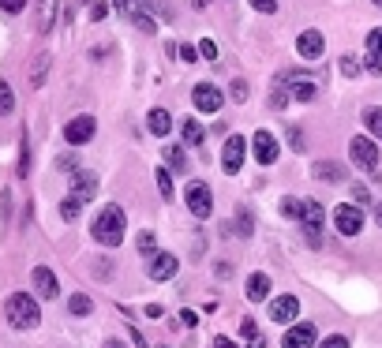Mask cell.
Instances as JSON below:
<instances>
[{"instance_id":"52a82bcc","label":"cell","mask_w":382,"mask_h":348,"mask_svg":"<svg viewBox=\"0 0 382 348\" xmlns=\"http://www.w3.org/2000/svg\"><path fill=\"white\" fill-rule=\"evenodd\" d=\"M300 221H303V232H308V244L319 247V244H322V206L315 202V199H303Z\"/></svg>"},{"instance_id":"d6a6232c","label":"cell","mask_w":382,"mask_h":348,"mask_svg":"<svg viewBox=\"0 0 382 348\" xmlns=\"http://www.w3.org/2000/svg\"><path fill=\"white\" fill-rule=\"evenodd\" d=\"M199 57H203V60H217V46H214L210 38H203V41H199Z\"/></svg>"},{"instance_id":"8992f818","label":"cell","mask_w":382,"mask_h":348,"mask_svg":"<svg viewBox=\"0 0 382 348\" xmlns=\"http://www.w3.org/2000/svg\"><path fill=\"white\" fill-rule=\"evenodd\" d=\"M94 132H97V124H94V116H75V120H68L64 124V143L68 146H83V143H90L94 139Z\"/></svg>"},{"instance_id":"c3c4849f","label":"cell","mask_w":382,"mask_h":348,"mask_svg":"<svg viewBox=\"0 0 382 348\" xmlns=\"http://www.w3.org/2000/svg\"><path fill=\"white\" fill-rule=\"evenodd\" d=\"M214 348H236V344L228 341V337H217V341H214Z\"/></svg>"},{"instance_id":"681fc988","label":"cell","mask_w":382,"mask_h":348,"mask_svg":"<svg viewBox=\"0 0 382 348\" xmlns=\"http://www.w3.org/2000/svg\"><path fill=\"white\" fill-rule=\"evenodd\" d=\"M102 348H124V341H116V337H109V341H105Z\"/></svg>"},{"instance_id":"f5cc1de1","label":"cell","mask_w":382,"mask_h":348,"mask_svg":"<svg viewBox=\"0 0 382 348\" xmlns=\"http://www.w3.org/2000/svg\"><path fill=\"white\" fill-rule=\"evenodd\" d=\"M191 4H195V8H206V4H210V0H191Z\"/></svg>"},{"instance_id":"cb8c5ba5","label":"cell","mask_w":382,"mask_h":348,"mask_svg":"<svg viewBox=\"0 0 382 348\" xmlns=\"http://www.w3.org/2000/svg\"><path fill=\"white\" fill-rule=\"evenodd\" d=\"M83 206H86V202H79V199H75V195H68V199L60 202V217H64V221H75Z\"/></svg>"},{"instance_id":"1f68e13d","label":"cell","mask_w":382,"mask_h":348,"mask_svg":"<svg viewBox=\"0 0 382 348\" xmlns=\"http://www.w3.org/2000/svg\"><path fill=\"white\" fill-rule=\"evenodd\" d=\"M337 68H341L345 79H356V75H360V64H356L353 57H341V64H337Z\"/></svg>"},{"instance_id":"5bb4252c","label":"cell","mask_w":382,"mask_h":348,"mask_svg":"<svg viewBox=\"0 0 382 348\" xmlns=\"http://www.w3.org/2000/svg\"><path fill=\"white\" fill-rule=\"evenodd\" d=\"M177 270H180L177 255H169V251H154V255H150V277H154V281L177 277Z\"/></svg>"},{"instance_id":"2e32d148","label":"cell","mask_w":382,"mask_h":348,"mask_svg":"<svg viewBox=\"0 0 382 348\" xmlns=\"http://www.w3.org/2000/svg\"><path fill=\"white\" fill-rule=\"evenodd\" d=\"M285 348H315V326L311 322H296L285 333Z\"/></svg>"},{"instance_id":"7a4b0ae2","label":"cell","mask_w":382,"mask_h":348,"mask_svg":"<svg viewBox=\"0 0 382 348\" xmlns=\"http://www.w3.org/2000/svg\"><path fill=\"white\" fill-rule=\"evenodd\" d=\"M4 314H8V322H12L15 330H34V326L41 322L38 300L30 296V292H12L8 303H4Z\"/></svg>"},{"instance_id":"83f0119b","label":"cell","mask_w":382,"mask_h":348,"mask_svg":"<svg viewBox=\"0 0 382 348\" xmlns=\"http://www.w3.org/2000/svg\"><path fill=\"white\" fill-rule=\"evenodd\" d=\"M281 214L292 217V221H300V214H303V199H285V202H281Z\"/></svg>"},{"instance_id":"30bf717a","label":"cell","mask_w":382,"mask_h":348,"mask_svg":"<svg viewBox=\"0 0 382 348\" xmlns=\"http://www.w3.org/2000/svg\"><path fill=\"white\" fill-rule=\"evenodd\" d=\"M221 102H225V97H221V90H217L214 83H199V86L191 90V105L199 109V113H217V109H221Z\"/></svg>"},{"instance_id":"b9f144b4","label":"cell","mask_w":382,"mask_h":348,"mask_svg":"<svg viewBox=\"0 0 382 348\" xmlns=\"http://www.w3.org/2000/svg\"><path fill=\"white\" fill-rule=\"evenodd\" d=\"M289 143H292V150H303V135H300V127H289Z\"/></svg>"},{"instance_id":"f35d334b","label":"cell","mask_w":382,"mask_h":348,"mask_svg":"<svg viewBox=\"0 0 382 348\" xmlns=\"http://www.w3.org/2000/svg\"><path fill=\"white\" fill-rule=\"evenodd\" d=\"M228 94H233V102H247V83H240V79H236Z\"/></svg>"},{"instance_id":"ab89813d","label":"cell","mask_w":382,"mask_h":348,"mask_svg":"<svg viewBox=\"0 0 382 348\" xmlns=\"http://www.w3.org/2000/svg\"><path fill=\"white\" fill-rule=\"evenodd\" d=\"M367 71L371 75H382V57H378V53H367Z\"/></svg>"},{"instance_id":"4316f807","label":"cell","mask_w":382,"mask_h":348,"mask_svg":"<svg viewBox=\"0 0 382 348\" xmlns=\"http://www.w3.org/2000/svg\"><path fill=\"white\" fill-rule=\"evenodd\" d=\"M12 109H15V94H12V86L0 79V116H8Z\"/></svg>"},{"instance_id":"f546056e","label":"cell","mask_w":382,"mask_h":348,"mask_svg":"<svg viewBox=\"0 0 382 348\" xmlns=\"http://www.w3.org/2000/svg\"><path fill=\"white\" fill-rule=\"evenodd\" d=\"M132 23H135L139 30H146V34H154V30H158V23H154L146 12H132Z\"/></svg>"},{"instance_id":"f907efd6","label":"cell","mask_w":382,"mask_h":348,"mask_svg":"<svg viewBox=\"0 0 382 348\" xmlns=\"http://www.w3.org/2000/svg\"><path fill=\"white\" fill-rule=\"evenodd\" d=\"M247 348H266V341H263V337H251V344Z\"/></svg>"},{"instance_id":"ffe728a7","label":"cell","mask_w":382,"mask_h":348,"mask_svg":"<svg viewBox=\"0 0 382 348\" xmlns=\"http://www.w3.org/2000/svg\"><path fill=\"white\" fill-rule=\"evenodd\" d=\"M180 135H184V143H188V146H203V139H206V132H203L199 120H184V124H180Z\"/></svg>"},{"instance_id":"ac0fdd59","label":"cell","mask_w":382,"mask_h":348,"mask_svg":"<svg viewBox=\"0 0 382 348\" xmlns=\"http://www.w3.org/2000/svg\"><path fill=\"white\" fill-rule=\"evenodd\" d=\"M270 296V277L266 274H251L247 277V300L251 303H263Z\"/></svg>"},{"instance_id":"7dc6e473","label":"cell","mask_w":382,"mask_h":348,"mask_svg":"<svg viewBox=\"0 0 382 348\" xmlns=\"http://www.w3.org/2000/svg\"><path fill=\"white\" fill-rule=\"evenodd\" d=\"M105 12H109L105 4H94V8H90V15H94V19H105Z\"/></svg>"},{"instance_id":"ba28073f","label":"cell","mask_w":382,"mask_h":348,"mask_svg":"<svg viewBox=\"0 0 382 348\" xmlns=\"http://www.w3.org/2000/svg\"><path fill=\"white\" fill-rule=\"evenodd\" d=\"M334 225H337V232H341V236H356L360 228H364V210H360L356 202L337 206V210H334Z\"/></svg>"},{"instance_id":"8fae6325","label":"cell","mask_w":382,"mask_h":348,"mask_svg":"<svg viewBox=\"0 0 382 348\" xmlns=\"http://www.w3.org/2000/svg\"><path fill=\"white\" fill-rule=\"evenodd\" d=\"M244 154H247V143H244L240 135H228V143H225V150H221V165H225L228 176L244 169Z\"/></svg>"},{"instance_id":"d590c367","label":"cell","mask_w":382,"mask_h":348,"mask_svg":"<svg viewBox=\"0 0 382 348\" xmlns=\"http://www.w3.org/2000/svg\"><path fill=\"white\" fill-rule=\"evenodd\" d=\"M139 251L154 255V232H139Z\"/></svg>"},{"instance_id":"e0dca14e","label":"cell","mask_w":382,"mask_h":348,"mask_svg":"<svg viewBox=\"0 0 382 348\" xmlns=\"http://www.w3.org/2000/svg\"><path fill=\"white\" fill-rule=\"evenodd\" d=\"M71 195L79 202H90L94 195H97V176L94 172H75V180H71Z\"/></svg>"},{"instance_id":"3957f363","label":"cell","mask_w":382,"mask_h":348,"mask_svg":"<svg viewBox=\"0 0 382 348\" xmlns=\"http://www.w3.org/2000/svg\"><path fill=\"white\" fill-rule=\"evenodd\" d=\"M278 86H285L289 97H296V102H311L315 90H319V79L308 71H285V75H278Z\"/></svg>"},{"instance_id":"9c48e42d","label":"cell","mask_w":382,"mask_h":348,"mask_svg":"<svg viewBox=\"0 0 382 348\" xmlns=\"http://www.w3.org/2000/svg\"><path fill=\"white\" fill-rule=\"evenodd\" d=\"M251 150H255V161H259V165H274L278 154H281L278 139L270 135V132H263V127L255 132V139H251Z\"/></svg>"},{"instance_id":"bcb514c9","label":"cell","mask_w":382,"mask_h":348,"mask_svg":"<svg viewBox=\"0 0 382 348\" xmlns=\"http://www.w3.org/2000/svg\"><path fill=\"white\" fill-rule=\"evenodd\" d=\"M180 322L184 326H195V322H199V314H195V311H180Z\"/></svg>"},{"instance_id":"e575fe53","label":"cell","mask_w":382,"mask_h":348,"mask_svg":"<svg viewBox=\"0 0 382 348\" xmlns=\"http://www.w3.org/2000/svg\"><path fill=\"white\" fill-rule=\"evenodd\" d=\"M27 8V0H0V12H8V15H19Z\"/></svg>"},{"instance_id":"d6986e66","label":"cell","mask_w":382,"mask_h":348,"mask_svg":"<svg viewBox=\"0 0 382 348\" xmlns=\"http://www.w3.org/2000/svg\"><path fill=\"white\" fill-rule=\"evenodd\" d=\"M146 127H150V135H169L172 132V116L165 113V109H150Z\"/></svg>"},{"instance_id":"836d02e7","label":"cell","mask_w":382,"mask_h":348,"mask_svg":"<svg viewBox=\"0 0 382 348\" xmlns=\"http://www.w3.org/2000/svg\"><path fill=\"white\" fill-rule=\"evenodd\" d=\"M367 53H378V57H382V27L367 34Z\"/></svg>"},{"instance_id":"816d5d0a","label":"cell","mask_w":382,"mask_h":348,"mask_svg":"<svg viewBox=\"0 0 382 348\" xmlns=\"http://www.w3.org/2000/svg\"><path fill=\"white\" fill-rule=\"evenodd\" d=\"M375 221H378V228H382V202H378V210H375Z\"/></svg>"},{"instance_id":"603a6c76","label":"cell","mask_w":382,"mask_h":348,"mask_svg":"<svg viewBox=\"0 0 382 348\" xmlns=\"http://www.w3.org/2000/svg\"><path fill=\"white\" fill-rule=\"evenodd\" d=\"M364 124H367V132L375 135V139H382V109H364Z\"/></svg>"},{"instance_id":"4fadbf2b","label":"cell","mask_w":382,"mask_h":348,"mask_svg":"<svg viewBox=\"0 0 382 348\" xmlns=\"http://www.w3.org/2000/svg\"><path fill=\"white\" fill-rule=\"evenodd\" d=\"M296 53L303 60H322V53H326V41L319 30H303V34L296 38Z\"/></svg>"},{"instance_id":"277c9868","label":"cell","mask_w":382,"mask_h":348,"mask_svg":"<svg viewBox=\"0 0 382 348\" xmlns=\"http://www.w3.org/2000/svg\"><path fill=\"white\" fill-rule=\"evenodd\" d=\"M348 154H353V161H356L364 172L378 176V143H371L367 135H353V143H348Z\"/></svg>"},{"instance_id":"5b68a950","label":"cell","mask_w":382,"mask_h":348,"mask_svg":"<svg viewBox=\"0 0 382 348\" xmlns=\"http://www.w3.org/2000/svg\"><path fill=\"white\" fill-rule=\"evenodd\" d=\"M184 199H188V210H191L195 217H210V214H214V191L206 188L203 180L188 183V191H184Z\"/></svg>"},{"instance_id":"7bdbcfd3","label":"cell","mask_w":382,"mask_h":348,"mask_svg":"<svg viewBox=\"0 0 382 348\" xmlns=\"http://www.w3.org/2000/svg\"><path fill=\"white\" fill-rule=\"evenodd\" d=\"M353 199H356V206L367 202V188H364V183H353Z\"/></svg>"},{"instance_id":"74e56055","label":"cell","mask_w":382,"mask_h":348,"mask_svg":"<svg viewBox=\"0 0 382 348\" xmlns=\"http://www.w3.org/2000/svg\"><path fill=\"white\" fill-rule=\"evenodd\" d=\"M319 348H348V337H341V333H334V337H326V341H322Z\"/></svg>"},{"instance_id":"f1b7e54d","label":"cell","mask_w":382,"mask_h":348,"mask_svg":"<svg viewBox=\"0 0 382 348\" xmlns=\"http://www.w3.org/2000/svg\"><path fill=\"white\" fill-rule=\"evenodd\" d=\"M236 236H240V240H247V236H251V214L247 210L236 214Z\"/></svg>"},{"instance_id":"d4e9b609","label":"cell","mask_w":382,"mask_h":348,"mask_svg":"<svg viewBox=\"0 0 382 348\" xmlns=\"http://www.w3.org/2000/svg\"><path fill=\"white\" fill-rule=\"evenodd\" d=\"M68 311H71V314H90V311H94V303H90V296L75 292V296L68 300Z\"/></svg>"},{"instance_id":"7c38bea8","label":"cell","mask_w":382,"mask_h":348,"mask_svg":"<svg viewBox=\"0 0 382 348\" xmlns=\"http://www.w3.org/2000/svg\"><path fill=\"white\" fill-rule=\"evenodd\" d=\"M30 281H34V292H38L41 300H57L60 296V281H57V274H53L49 266H34Z\"/></svg>"},{"instance_id":"6da1fadb","label":"cell","mask_w":382,"mask_h":348,"mask_svg":"<svg viewBox=\"0 0 382 348\" xmlns=\"http://www.w3.org/2000/svg\"><path fill=\"white\" fill-rule=\"evenodd\" d=\"M90 232H94V240H97V244H105V247H116L120 240H124V232H128V214L120 210L116 202H109L105 210L94 217Z\"/></svg>"},{"instance_id":"ee69618b","label":"cell","mask_w":382,"mask_h":348,"mask_svg":"<svg viewBox=\"0 0 382 348\" xmlns=\"http://www.w3.org/2000/svg\"><path fill=\"white\" fill-rule=\"evenodd\" d=\"M177 53H180V57L188 60V64H191V60H199V49H191V46H180Z\"/></svg>"},{"instance_id":"f6af8a7d","label":"cell","mask_w":382,"mask_h":348,"mask_svg":"<svg viewBox=\"0 0 382 348\" xmlns=\"http://www.w3.org/2000/svg\"><path fill=\"white\" fill-rule=\"evenodd\" d=\"M113 4H116L120 15H132V0H113Z\"/></svg>"},{"instance_id":"9a60e30c","label":"cell","mask_w":382,"mask_h":348,"mask_svg":"<svg viewBox=\"0 0 382 348\" xmlns=\"http://www.w3.org/2000/svg\"><path fill=\"white\" fill-rule=\"evenodd\" d=\"M296 314H300V300H296V296H278V300H270V319H274V322L289 326Z\"/></svg>"},{"instance_id":"44dd1931","label":"cell","mask_w":382,"mask_h":348,"mask_svg":"<svg viewBox=\"0 0 382 348\" xmlns=\"http://www.w3.org/2000/svg\"><path fill=\"white\" fill-rule=\"evenodd\" d=\"M161 154H165V165H169V169H177V172H184V169H188V154H184V146L169 143L165 150H161Z\"/></svg>"},{"instance_id":"4dcf8cb0","label":"cell","mask_w":382,"mask_h":348,"mask_svg":"<svg viewBox=\"0 0 382 348\" xmlns=\"http://www.w3.org/2000/svg\"><path fill=\"white\" fill-rule=\"evenodd\" d=\"M53 8H57V0H41V19H38V27H41V30H49V27H53Z\"/></svg>"},{"instance_id":"7402d4cb","label":"cell","mask_w":382,"mask_h":348,"mask_svg":"<svg viewBox=\"0 0 382 348\" xmlns=\"http://www.w3.org/2000/svg\"><path fill=\"white\" fill-rule=\"evenodd\" d=\"M315 176L326 180V183H341V165H337V161H319V165H315Z\"/></svg>"},{"instance_id":"db71d44e","label":"cell","mask_w":382,"mask_h":348,"mask_svg":"<svg viewBox=\"0 0 382 348\" xmlns=\"http://www.w3.org/2000/svg\"><path fill=\"white\" fill-rule=\"evenodd\" d=\"M375 4H378V8H382V0H375Z\"/></svg>"},{"instance_id":"484cf974","label":"cell","mask_w":382,"mask_h":348,"mask_svg":"<svg viewBox=\"0 0 382 348\" xmlns=\"http://www.w3.org/2000/svg\"><path fill=\"white\" fill-rule=\"evenodd\" d=\"M154 176H158V191H161V199L172 202V176H169V169H154Z\"/></svg>"},{"instance_id":"60d3db41","label":"cell","mask_w":382,"mask_h":348,"mask_svg":"<svg viewBox=\"0 0 382 348\" xmlns=\"http://www.w3.org/2000/svg\"><path fill=\"white\" fill-rule=\"evenodd\" d=\"M240 333H244L247 341H251V337H259V326H255V319H244V326H240Z\"/></svg>"},{"instance_id":"8d00e7d4","label":"cell","mask_w":382,"mask_h":348,"mask_svg":"<svg viewBox=\"0 0 382 348\" xmlns=\"http://www.w3.org/2000/svg\"><path fill=\"white\" fill-rule=\"evenodd\" d=\"M251 8H255V12H266V15H274V12H278V0H251Z\"/></svg>"}]
</instances>
